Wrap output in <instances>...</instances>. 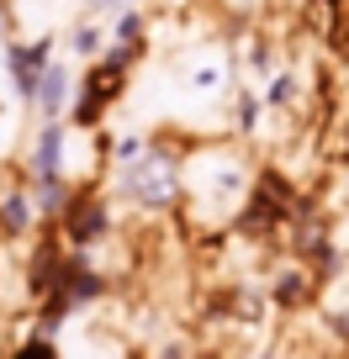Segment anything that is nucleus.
<instances>
[{
    "mask_svg": "<svg viewBox=\"0 0 349 359\" xmlns=\"http://www.w3.org/2000/svg\"><path fill=\"white\" fill-rule=\"evenodd\" d=\"M249 191H254V169H249V158L238 148L206 143L180 158V201L191 206V217L202 227L233 222L249 206Z\"/></svg>",
    "mask_w": 349,
    "mask_h": 359,
    "instance_id": "nucleus-1",
    "label": "nucleus"
},
{
    "mask_svg": "<svg viewBox=\"0 0 349 359\" xmlns=\"http://www.w3.org/2000/svg\"><path fill=\"white\" fill-rule=\"evenodd\" d=\"M180 148L169 143H148L143 158L112 169V201L127 206L138 217H164L180 206Z\"/></svg>",
    "mask_w": 349,
    "mask_h": 359,
    "instance_id": "nucleus-2",
    "label": "nucleus"
},
{
    "mask_svg": "<svg viewBox=\"0 0 349 359\" xmlns=\"http://www.w3.org/2000/svg\"><path fill=\"white\" fill-rule=\"evenodd\" d=\"M238 79V53L223 43V37H206V43H191L180 58H175V101L185 106H217L233 95Z\"/></svg>",
    "mask_w": 349,
    "mask_h": 359,
    "instance_id": "nucleus-3",
    "label": "nucleus"
},
{
    "mask_svg": "<svg viewBox=\"0 0 349 359\" xmlns=\"http://www.w3.org/2000/svg\"><path fill=\"white\" fill-rule=\"evenodd\" d=\"M58 53V32L53 27H43V32H22V37H11V43L0 48V74H6V85H11V95L16 101H32V85H37V74H43V64Z\"/></svg>",
    "mask_w": 349,
    "mask_h": 359,
    "instance_id": "nucleus-4",
    "label": "nucleus"
},
{
    "mask_svg": "<svg viewBox=\"0 0 349 359\" xmlns=\"http://www.w3.org/2000/svg\"><path fill=\"white\" fill-rule=\"evenodd\" d=\"M69 148H74V127H69L64 116H48V122H37L32 143H27V175H32V180L69 175Z\"/></svg>",
    "mask_w": 349,
    "mask_h": 359,
    "instance_id": "nucleus-5",
    "label": "nucleus"
},
{
    "mask_svg": "<svg viewBox=\"0 0 349 359\" xmlns=\"http://www.w3.org/2000/svg\"><path fill=\"white\" fill-rule=\"evenodd\" d=\"M74 79H79V64L74 58H64V53H53L43 64V74H37V85H32V111H37V122H48V116H69V101H74Z\"/></svg>",
    "mask_w": 349,
    "mask_h": 359,
    "instance_id": "nucleus-6",
    "label": "nucleus"
},
{
    "mask_svg": "<svg viewBox=\"0 0 349 359\" xmlns=\"http://www.w3.org/2000/svg\"><path fill=\"white\" fill-rule=\"evenodd\" d=\"M106 48H112V32L101 16H74L64 27V58H74V64H96Z\"/></svg>",
    "mask_w": 349,
    "mask_h": 359,
    "instance_id": "nucleus-7",
    "label": "nucleus"
},
{
    "mask_svg": "<svg viewBox=\"0 0 349 359\" xmlns=\"http://www.w3.org/2000/svg\"><path fill=\"white\" fill-rule=\"evenodd\" d=\"M32 222H37L32 191H27V185H6V191H0V233L6 238H27Z\"/></svg>",
    "mask_w": 349,
    "mask_h": 359,
    "instance_id": "nucleus-8",
    "label": "nucleus"
},
{
    "mask_svg": "<svg viewBox=\"0 0 349 359\" xmlns=\"http://www.w3.org/2000/svg\"><path fill=\"white\" fill-rule=\"evenodd\" d=\"M11 137H16V106H11V101H0V148L11 143Z\"/></svg>",
    "mask_w": 349,
    "mask_h": 359,
    "instance_id": "nucleus-9",
    "label": "nucleus"
},
{
    "mask_svg": "<svg viewBox=\"0 0 349 359\" xmlns=\"http://www.w3.org/2000/svg\"><path fill=\"white\" fill-rule=\"evenodd\" d=\"M223 6H238V11H249V6H259V0H223Z\"/></svg>",
    "mask_w": 349,
    "mask_h": 359,
    "instance_id": "nucleus-10",
    "label": "nucleus"
}]
</instances>
